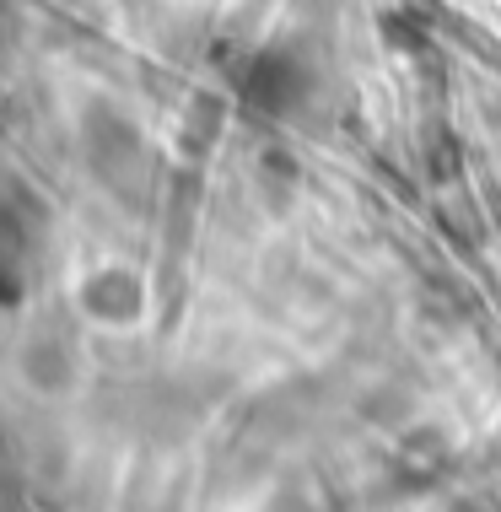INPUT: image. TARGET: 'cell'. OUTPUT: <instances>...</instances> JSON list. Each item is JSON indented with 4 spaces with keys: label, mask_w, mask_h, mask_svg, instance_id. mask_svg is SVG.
Segmentation results:
<instances>
[{
    "label": "cell",
    "mask_w": 501,
    "mask_h": 512,
    "mask_svg": "<svg viewBox=\"0 0 501 512\" xmlns=\"http://www.w3.org/2000/svg\"><path fill=\"white\" fill-rule=\"evenodd\" d=\"M302 87H308V76H302L286 54H264L254 65V76H248V98L259 108H275V114H286V108L302 98Z\"/></svg>",
    "instance_id": "obj_1"
},
{
    "label": "cell",
    "mask_w": 501,
    "mask_h": 512,
    "mask_svg": "<svg viewBox=\"0 0 501 512\" xmlns=\"http://www.w3.org/2000/svg\"><path fill=\"white\" fill-rule=\"evenodd\" d=\"M87 302L97 313H108V318H130L135 308H141V286H135V275H124V270H108V275H97V281L87 286Z\"/></svg>",
    "instance_id": "obj_2"
}]
</instances>
